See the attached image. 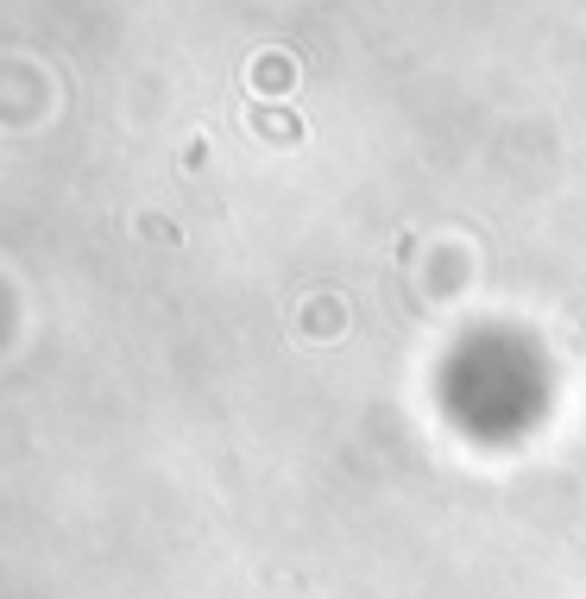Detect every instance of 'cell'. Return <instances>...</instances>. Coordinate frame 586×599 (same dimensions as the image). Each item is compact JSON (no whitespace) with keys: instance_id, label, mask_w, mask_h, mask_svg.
I'll return each instance as SVG.
<instances>
[{"instance_id":"1","label":"cell","mask_w":586,"mask_h":599,"mask_svg":"<svg viewBox=\"0 0 586 599\" xmlns=\"http://www.w3.org/2000/svg\"><path fill=\"white\" fill-rule=\"evenodd\" d=\"M253 76H259V83H284V76H290V63H271V58H259V70H253Z\"/></svg>"}]
</instances>
